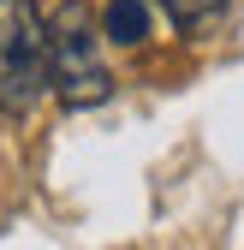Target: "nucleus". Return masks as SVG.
I'll use <instances>...</instances> for the list:
<instances>
[{
    "label": "nucleus",
    "mask_w": 244,
    "mask_h": 250,
    "mask_svg": "<svg viewBox=\"0 0 244 250\" xmlns=\"http://www.w3.org/2000/svg\"><path fill=\"white\" fill-rule=\"evenodd\" d=\"M155 6H161L179 30H197V24H208L215 12H226V0H155Z\"/></svg>",
    "instance_id": "4"
},
{
    "label": "nucleus",
    "mask_w": 244,
    "mask_h": 250,
    "mask_svg": "<svg viewBox=\"0 0 244 250\" xmlns=\"http://www.w3.org/2000/svg\"><path fill=\"white\" fill-rule=\"evenodd\" d=\"M102 36L83 0H66L48 18V89L66 107H102L113 96V72L102 60Z\"/></svg>",
    "instance_id": "1"
},
{
    "label": "nucleus",
    "mask_w": 244,
    "mask_h": 250,
    "mask_svg": "<svg viewBox=\"0 0 244 250\" xmlns=\"http://www.w3.org/2000/svg\"><path fill=\"white\" fill-rule=\"evenodd\" d=\"M48 89V24L36 0H0V113L24 119Z\"/></svg>",
    "instance_id": "2"
},
{
    "label": "nucleus",
    "mask_w": 244,
    "mask_h": 250,
    "mask_svg": "<svg viewBox=\"0 0 244 250\" xmlns=\"http://www.w3.org/2000/svg\"><path fill=\"white\" fill-rule=\"evenodd\" d=\"M149 6H155V0H113V6H107V18H102L107 42H119V48H137V42L149 36Z\"/></svg>",
    "instance_id": "3"
}]
</instances>
